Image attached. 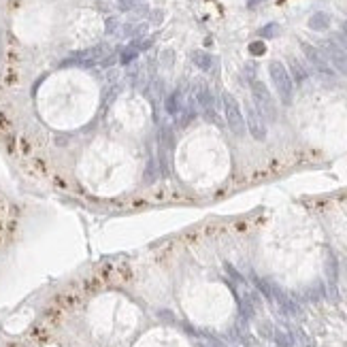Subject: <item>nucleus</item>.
Returning a JSON list of instances; mask_svg holds the SVG:
<instances>
[{
	"label": "nucleus",
	"mask_w": 347,
	"mask_h": 347,
	"mask_svg": "<svg viewBox=\"0 0 347 347\" xmlns=\"http://www.w3.org/2000/svg\"><path fill=\"white\" fill-rule=\"evenodd\" d=\"M268 75L273 79V86L277 90V94L281 98L283 104H290L292 102V96H294V83H292V77H290L288 68L281 64V62H271L268 64Z\"/></svg>",
	"instance_id": "obj_1"
},
{
	"label": "nucleus",
	"mask_w": 347,
	"mask_h": 347,
	"mask_svg": "<svg viewBox=\"0 0 347 347\" xmlns=\"http://www.w3.org/2000/svg\"><path fill=\"white\" fill-rule=\"evenodd\" d=\"M251 96H253V102H256V109L260 111L262 117H266L268 122H275L277 119V104L273 100V94L268 92L266 83L262 81H251Z\"/></svg>",
	"instance_id": "obj_2"
},
{
	"label": "nucleus",
	"mask_w": 347,
	"mask_h": 347,
	"mask_svg": "<svg viewBox=\"0 0 347 347\" xmlns=\"http://www.w3.org/2000/svg\"><path fill=\"white\" fill-rule=\"evenodd\" d=\"M222 100H224V113H226V122H228V128L232 130V134L237 137H243L245 134V117L241 113V107L237 102V98L230 94V92H224L222 94Z\"/></svg>",
	"instance_id": "obj_3"
},
{
	"label": "nucleus",
	"mask_w": 347,
	"mask_h": 347,
	"mask_svg": "<svg viewBox=\"0 0 347 347\" xmlns=\"http://www.w3.org/2000/svg\"><path fill=\"white\" fill-rule=\"evenodd\" d=\"M322 51L326 55V60H328V64L332 68H337L343 77H347V51H345V49L339 47L335 41H324Z\"/></svg>",
	"instance_id": "obj_4"
},
{
	"label": "nucleus",
	"mask_w": 347,
	"mask_h": 347,
	"mask_svg": "<svg viewBox=\"0 0 347 347\" xmlns=\"http://www.w3.org/2000/svg\"><path fill=\"white\" fill-rule=\"evenodd\" d=\"M300 49H302V53H304V58H307L311 62V66H313L317 73L324 75V77H332V66L328 64V60H326V55L322 49H317L313 45H309V43H300Z\"/></svg>",
	"instance_id": "obj_5"
},
{
	"label": "nucleus",
	"mask_w": 347,
	"mask_h": 347,
	"mask_svg": "<svg viewBox=\"0 0 347 347\" xmlns=\"http://www.w3.org/2000/svg\"><path fill=\"white\" fill-rule=\"evenodd\" d=\"M245 128L251 132V137L256 141H264L266 139L264 117L260 115V111L253 107V104H247V107H245Z\"/></svg>",
	"instance_id": "obj_6"
},
{
	"label": "nucleus",
	"mask_w": 347,
	"mask_h": 347,
	"mask_svg": "<svg viewBox=\"0 0 347 347\" xmlns=\"http://www.w3.org/2000/svg\"><path fill=\"white\" fill-rule=\"evenodd\" d=\"M15 232V215H13V207L0 213V258L6 251V245Z\"/></svg>",
	"instance_id": "obj_7"
},
{
	"label": "nucleus",
	"mask_w": 347,
	"mask_h": 347,
	"mask_svg": "<svg viewBox=\"0 0 347 347\" xmlns=\"http://www.w3.org/2000/svg\"><path fill=\"white\" fill-rule=\"evenodd\" d=\"M194 98H196V102L200 104V109H202L204 113H207V111H213V104H215L213 94H211V90L204 86L202 81L194 86Z\"/></svg>",
	"instance_id": "obj_8"
},
{
	"label": "nucleus",
	"mask_w": 347,
	"mask_h": 347,
	"mask_svg": "<svg viewBox=\"0 0 347 347\" xmlns=\"http://www.w3.org/2000/svg\"><path fill=\"white\" fill-rule=\"evenodd\" d=\"M326 275H328V286H330V296L332 298H339L337 292V277H339V266H337V258L328 251V258H326Z\"/></svg>",
	"instance_id": "obj_9"
},
{
	"label": "nucleus",
	"mask_w": 347,
	"mask_h": 347,
	"mask_svg": "<svg viewBox=\"0 0 347 347\" xmlns=\"http://www.w3.org/2000/svg\"><path fill=\"white\" fill-rule=\"evenodd\" d=\"M328 26H330V15H328V13H324V11H317V13H313V15L309 17V28H311V30L322 32Z\"/></svg>",
	"instance_id": "obj_10"
},
{
	"label": "nucleus",
	"mask_w": 347,
	"mask_h": 347,
	"mask_svg": "<svg viewBox=\"0 0 347 347\" xmlns=\"http://www.w3.org/2000/svg\"><path fill=\"white\" fill-rule=\"evenodd\" d=\"M192 62L200 70H211V66H213V58H211L207 51H202V49H194V51H192Z\"/></svg>",
	"instance_id": "obj_11"
},
{
	"label": "nucleus",
	"mask_w": 347,
	"mask_h": 347,
	"mask_svg": "<svg viewBox=\"0 0 347 347\" xmlns=\"http://www.w3.org/2000/svg\"><path fill=\"white\" fill-rule=\"evenodd\" d=\"M164 109H166L168 115H177V113H179V109H181V90H177L171 96H166Z\"/></svg>",
	"instance_id": "obj_12"
},
{
	"label": "nucleus",
	"mask_w": 347,
	"mask_h": 347,
	"mask_svg": "<svg viewBox=\"0 0 347 347\" xmlns=\"http://www.w3.org/2000/svg\"><path fill=\"white\" fill-rule=\"evenodd\" d=\"M290 77L296 83H304V79H307V70H304V66L296 58H290Z\"/></svg>",
	"instance_id": "obj_13"
},
{
	"label": "nucleus",
	"mask_w": 347,
	"mask_h": 347,
	"mask_svg": "<svg viewBox=\"0 0 347 347\" xmlns=\"http://www.w3.org/2000/svg\"><path fill=\"white\" fill-rule=\"evenodd\" d=\"M160 143H162V149L166 147V151H168V153H171V151L175 149V137H173V130H171V128H166V126L160 130Z\"/></svg>",
	"instance_id": "obj_14"
},
{
	"label": "nucleus",
	"mask_w": 347,
	"mask_h": 347,
	"mask_svg": "<svg viewBox=\"0 0 347 347\" xmlns=\"http://www.w3.org/2000/svg\"><path fill=\"white\" fill-rule=\"evenodd\" d=\"M137 55H139V49L134 45H128L122 51V55H119V62H122V64H130V62L137 60Z\"/></svg>",
	"instance_id": "obj_15"
},
{
	"label": "nucleus",
	"mask_w": 347,
	"mask_h": 347,
	"mask_svg": "<svg viewBox=\"0 0 347 347\" xmlns=\"http://www.w3.org/2000/svg\"><path fill=\"white\" fill-rule=\"evenodd\" d=\"M275 341H277V345L279 347H292V335H288V332H283V330H277V332H275Z\"/></svg>",
	"instance_id": "obj_16"
},
{
	"label": "nucleus",
	"mask_w": 347,
	"mask_h": 347,
	"mask_svg": "<svg viewBox=\"0 0 347 347\" xmlns=\"http://www.w3.org/2000/svg\"><path fill=\"white\" fill-rule=\"evenodd\" d=\"M260 37H264V39H273V37H277L279 34V26L277 24H266L264 28H260Z\"/></svg>",
	"instance_id": "obj_17"
},
{
	"label": "nucleus",
	"mask_w": 347,
	"mask_h": 347,
	"mask_svg": "<svg viewBox=\"0 0 347 347\" xmlns=\"http://www.w3.org/2000/svg\"><path fill=\"white\" fill-rule=\"evenodd\" d=\"M249 53L251 55H264L266 53V45L262 43V41H253V43H249Z\"/></svg>",
	"instance_id": "obj_18"
},
{
	"label": "nucleus",
	"mask_w": 347,
	"mask_h": 347,
	"mask_svg": "<svg viewBox=\"0 0 347 347\" xmlns=\"http://www.w3.org/2000/svg\"><path fill=\"white\" fill-rule=\"evenodd\" d=\"M260 332H262V337L271 339V337H273V328H271V324H268V322H262V324H260Z\"/></svg>",
	"instance_id": "obj_19"
},
{
	"label": "nucleus",
	"mask_w": 347,
	"mask_h": 347,
	"mask_svg": "<svg viewBox=\"0 0 347 347\" xmlns=\"http://www.w3.org/2000/svg\"><path fill=\"white\" fill-rule=\"evenodd\" d=\"M132 6V0H119V9L122 11H128Z\"/></svg>",
	"instance_id": "obj_20"
},
{
	"label": "nucleus",
	"mask_w": 347,
	"mask_h": 347,
	"mask_svg": "<svg viewBox=\"0 0 347 347\" xmlns=\"http://www.w3.org/2000/svg\"><path fill=\"white\" fill-rule=\"evenodd\" d=\"M115 28H117V19H109V22H107V32L111 34Z\"/></svg>",
	"instance_id": "obj_21"
},
{
	"label": "nucleus",
	"mask_w": 347,
	"mask_h": 347,
	"mask_svg": "<svg viewBox=\"0 0 347 347\" xmlns=\"http://www.w3.org/2000/svg\"><path fill=\"white\" fill-rule=\"evenodd\" d=\"M258 2H262V0H247V6H249V9H253V6H256Z\"/></svg>",
	"instance_id": "obj_22"
},
{
	"label": "nucleus",
	"mask_w": 347,
	"mask_h": 347,
	"mask_svg": "<svg viewBox=\"0 0 347 347\" xmlns=\"http://www.w3.org/2000/svg\"><path fill=\"white\" fill-rule=\"evenodd\" d=\"M341 30H343V37H345V41H347V22L341 24Z\"/></svg>",
	"instance_id": "obj_23"
}]
</instances>
